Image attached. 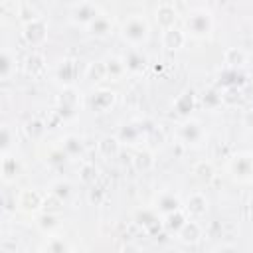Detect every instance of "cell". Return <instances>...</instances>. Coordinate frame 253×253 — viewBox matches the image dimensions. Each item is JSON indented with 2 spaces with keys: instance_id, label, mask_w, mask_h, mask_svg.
I'll return each mask as SVG.
<instances>
[{
  "instance_id": "cell-37",
  "label": "cell",
  "mask_w": 253,
  "mask_h": 253,
  "mask_svg": "<svg viewBox=\"0 0 253 253\" xmlns=\"http://www.w3.org/2000/svg\"><path fill=\"white\" fill-rule=\"evenodd\" d=\"M75 103H77V93H75V89H73V87H65L63 93H61V97H59V105H61L63 109H73Z\"/></svg>"
},
{
  "instance_id": "cell-40",
  "label": "cell",
  "mask_w": 253,
  "mask_h": 253,
  "mask_svg": "<svg viewBox=\"0 0 253 253\" xmlns=\"http://www.w3.org/2000/svg\"><path fill=\"white\" fill-rule=\"evenodd\" d=\"M95 178H97V168L93 166V164H83L81 166V180L85 182V184H93L95 182Z\"/></svg>"
},
{
  "instance_id": "cell-33",
  "label": "cell",
  "mask_w": 253,
  "mask_h": 253,
  "mask_svg": "<svg viewBox=\"0 0 253 253\" xmlns=\"http://www.w3.org/2000/svg\"><path fill=\"white\" fill-rule=\"evenodd\" d=\"M16 10H18V16L24 20V24H28V22L40 18L38 12H36V8H34L32 4H28V2H20V4H16Z\"/></svg>"
},
{
  "instance_id": "cell-45",
  "label": "cell",
  "mask_w": 253,
  "mask_h": 253,
  "mask_svg": "<svg viewBox=\"0 0 253 253\" xmlns=\"http://www.w3.org/2000/svg\"><path fill=\"white\" fill-rule=\"evenodd\" d=\"M123 253H138V247L132 245V243H126V245L123 247Z\"/></svg>"
},
{
  "instance_id": "cell-24",
  "label": "cell",
  "mask_w": 253,
  "mask_h": 253,
  "mask_svg": "<svg viewBox=\"0 0 253 253\" xmlns=\"http://www.w3.org/2000/svg\"><path fill=\"white\" fill-rule=\"evenodd\" d=\"M223 61L227 63L229 69H237V67H241L245 63V51L239 49V47H229L223 53Z\"/></svg>"
},
{
  "instance_id": "cell-22",
  "label": "cell",
  "mask_w": 253,
  "mask_h": 253,
  "mask_svg": "<svg viewBox=\"0 0 253 253\" xmlns=\"http://www.w3.org/2000/svg\"><path fill=\"white\" fill-rule=\"evenodd\" d=\"M132 164H134V168L138 172H148L154 166V154H152V150H148V148L138 150L134 154V158H132Z\"/></svg>"
},
{
  "instance_id": "cell-46",
  "label": "cell",
  "mask_w": 253,
  "mask_h": 253,
  "mask_svg": "<svg viewBox=\"0 0 253 253\" xmlns=\"http://www.w3.org/2000/svg\"><path fill=\"white\" fill-rule=\"evenodd\" d=\"M215 253H235V249H231V247H221V249H217Z\"/></svg>"
},
{
  "instance_id": "cell-13",
  "label": "cell",
  "mask_w": 253,
  "mask_h": 253,
  "mask_svg": "<svg viewBox=\"0 0 253 253\" xmlns=\"http://www.w3.org/2000/svg\"><path fill=\"white\" fill-rule=\"evenodd\" d=\"M57 79L65 87H71L77 81V61L75 59H63L57 65Z\"/></svg>"
},
{
  "instance_id": "cell-25",
  "label": "cell",
  "mask_w": 253,
  "mask_h": 253,
  "mask_svg": "<svg viewBox=\"0 0 253 253\" xmlns=\"http://www.w3.org/2000/svg\"><path fill=\"white\" fill-rule=\"evenodd\" d=\"M20 162L16 160V158H12V156H8V154H4L2 156V176H4V180L8 182V180H12V178H16L18 174H20Z\"/></svg>"
},
{
  "instance_id": "cell-47",
  "label": "cell",
  "mask_w": 253,
  "mask_h": 253,
  "mask_svg": "<svg viewBox=\"0 0 253 253\" xmlns=\"http://www.w3.org/2000/svg\"><path fill=\"white\" fill-rule=\"evenodd\" d=\"M249 215H251V217H253V198H251V200H249Z\"/></svg>"
},
{
  "instance_id": "cell-12",
  "label": "cell",
  "mask_w": 253,
  "mask_h": 253,
  "mask_svg": "<svg viewBox=\"0 0 253 253\" xmlns=\"http://www.w3.org/2000/svg\"><path fill=\"white\" fill-rule=\"evenodd\" d=\"M134 219H136V223H138L140 227H144L148 233H156V231L162 227V221H160L158 213L152 211V210H138L136 215H134Z\"/></svg>"
},
{
  "instance_id": "cell-17",
  "label": "cell",
  "mask_w": 253,
  "mask_h": 253,
  "mask_svg": "<svg viewBox=\"0 0 253 253\" xmlns=\"http://www.w3.org/2000/svg\"><path fill=\"white\" fill-rule=\"evenodd\" d=\"M113 103H115V93H113L111 89H99V91H95L93 97H91V105H93V109L99 111V113L111 109Z\"/></svg>"
},
{
  "instance_id": "cell-36",
  "label": "cell",
  "mask_w": 253,
  "mask_h": 253,
  "mask_svg": "<svg viewBox=\"0 0 253 253\" xmlns=\"http://www.w3.org/2000/svg\"><path fill=\"white\" fill-rule=\"evenodd\" d=\"M202 103H204V107H208V109H215L217 105H221V93L215 91V89H208V91H204Z\"/></svg>"
},
{
  "instance_id": "cell-10",
  "label": "cell",
  "mask_w": 253,
  "mask_h": 253,
  "mask_svg": "<svg viewBox=\"0 0 253 253\" xmlns=\"http://www.w3.org/2000/svg\"><path fill=\"white\" fill-rule=\"evenodd\" d=\"M184 43H186V34L178 26L168 28V30H162V45L166 49L174 51V49H180Z\"/></svg>"
},
{
  "instance_id": "cell-19",
  "label": "cell",
  "mask_w": 253,
  "mask_h": 253,
  "mask_svg": "<svg viewBox=\"0 0 253 253\" xmlns=\"http://www.w3.org/2000/svg\"><path fill=\"white\" fill-rule=\"evenodd\" d=\"M194 107H196V93H194L192 89L182 91V93L176 97V101H174V111H176L178 115H188Z\"/></svg>"
},
{
  "instance_id": "cell-43",
  "label": "cell",
  "mask_w": 253,
  "mask_h": 253,
  "mask_svg": "<svg viewBox=\"0 0 253 253\" xmlns=\"http://www.w3.org/2000/svg\"><path fill=\"white\" fill-rule=\"evenodd\" d=\"M67 158H69V156H67L61 148H59V150H53V152L49 154V162H51V164H63Z\"/></svg>"
},
{
  "instance_id": "cell-41",
  "label": "cell",
  "mask_w": 253,
  "mask_h": 253,
  "mask_svg": "<svg viewBox=\"0 0 253 253\" xmlns=\"http://www.w3.org/2000/svg\"><path fill=\"white\" fill-rule=\"evenodd\" d=\"M10 146H12V130H10L8 125H4V126H2V152L8 154Z\"/></svg>"
},
{
  "instance_id": "cell-5",
  "label": "cell",
  "mask_w": 253,
  "mask_h": 253,
  "mask_svg": "<svg viewBox=\"0 0 253 253\" xmlns=\"http://www.w3.org/2000/svg\"><path fill=\"white\" fill-rule=\"evenodd\" d=\"M24 40L34 47L42 45L47 40V24H45V20L38 18V20H32V22L24 24Z\"/></svg>"
},
{
  "instance_id": "cell-14",
  "label": "cell",
  "mask_w": 253,
  "mask_h": 253,
  "mask_svg": "<svg viewBox=\"0 0 253 253\" xmlns=\"http://www.w3.org/2000/svg\"><path fill=\"white\" fill-rule=\"evenodd\" d=\"M186 211H188V215L194 217V219L206 215V211H208V198H206L204 194H200V192L192 194V196L188 198V202H186Z\"/></svg>"
},
{
  "instance_id": "cell-9",
  "label": "cell",
  "mask_w": 253,
  "mask_h": 253,
  "mask_svg": "<svg viewBox=\"0 0 253 253\" xmlns=\"http://www.w3.org/2000/svg\"><path fill=\"white\" fill-rule=\"evenodd\" d=\"M202 138H204V130L198 121H186L180 126V140L184 144H198Z\"/></svg>"
},
{
  "instance_id": "cell-39",
  "label": "cell",
  "mask_w": 253,
  "mask_h": 253,
  "mask_svg": "<svg viewBox=\"0 0 253 253\" xmlns=\"http://www.w3.org/2000/svg\"><path fill=\"white\" fill-rule=\"evenodd\" d=\"M51 194L65 202V200L71 196V186H69L67 182H55V184L51 186Z\"/></svg>"
},
{
  "instance_id": "cell-27",
  "label": "cell",
  "mask_w": 253,
  "mask_h": 253,
  "mask_svg": "<svg viewBox=\"0 0 253 253\" xmlns=\"http://www.w3.org/2000/svg\"><path fill=\"white\" fill-rule=\"evenodd\" d=\"M61 150H63L69 158H73V156H79V154L83 152V144H81V140H79L77 136L69 134V136H65V138H63Z\"/></svg>"
},
{
  "instance_id": "cell-28",
  "label": "cell",
  "mask_w": 253,
  "mask_h": 253,
  "mask_svg": "<svg viewBox=\"0 0 253 253\" xmlns=\"http://www.w3.org/2000/svg\"><path fill=\"white\" fill-rule=\"evenodd\" d=\"M61 210H63V200H59V198L53 196L51 192H49L47 196H43V206H42V211H43V213H53V215H57Z\"/></svg>"
},
{
  "instance_id": "cell-4",
  "label": "cell",
  "mask_w": 253,
  "mask_h": 253,
  "mask_svg": "<svg viewBox=\"0 0 253 253\" xmlns=\"http://www.w3.org/2000/svg\"><path fill=\"white\" fill-rule=\"evenodd\" d=\"M97 16H101V10L95 2H79V4H73L71 6V12H69V18L73 24L77 26H89Z\"/></svg>"
},
{
  "instance_id": "cell-23",
  "label": "cell",
  "mask_w": 253,
  "mask_h": 253,
  "mask_svg": "<svg viewBox=\"0 0 253 253\" xmlns=\"http://www.w3.org/2000/svg\"><path fill=\"white\" fill-rule=\"evenodd\" d=\"M45 128H47L45 123H43L42 119H38V117L26 121V125H24V130H26L28 138H32V140H40V138L45 134Z\"/></svg>"
},
{
  "instance_id": "cell-29",
  "label": "cell",
  "mask_w": 253,
  "mask_h": 253,
  "mask_svg": "<svg viewBox=\"0 0 253 253\" xmlns=\"http://www.w3.org/2000/svg\"><path fill=\"white\" fill-rule=\"evenodd\" d=\"M43 253H71L69 243L63 237H49L47 243L43 245Z\"/></svg>"
},
{
  "instance_id": "cell-2",
  "label": "cell",
  "mask_w": 253,
  "mask_h": 253,
  "mask_svg": "<svg viewBox=\"0 0 253 253\" xmlns=\"http://www.w3.org/2000/svg\"><path fill=\"white\" fill-rule=\"evenodd\" d=\"M211 28H213V20H211L210 12L196 10V12H192L186 18V30L194 38H206V36H210Z\"/></svg>"
},
{
  "instance_id": "cell-18",
  "label": "cell",
  "mask_w": 253,
  "mask_h": 253,
  "mask_svg": "<svg viewBox=\"0 0 253 253\" xmlns=\"http://www.w3.org/2000/svg\"><path fill=\"white\" fill-rule=\"evenodd\" d=\"M87 30H89V34L95 36V38H107V36L111 34V30H113V22L109 20V16L101 14V16H97V18L87 26Z\"/></svg>"
},
{
  "instance_id": "cell-8",
  "label": "cell",
  "mask_w": 253,
  "mask_h": 253,
  "mask_svg": "<svg viewBox=\"0 0 253 253\" xmlns=\"http://www.w3.org/2000/svg\"><path fill=\"white\" fill-rule=\"evenodd\" d=\"M154 16H156V24H158L162 30H168V28H174V26H176L178 10H176L174 4H170V2H162V4L156 8Z\"/></svg>"
},
{
  "instance_id": "cell-15",
  "label": "cell",
  "mask_w": 253,
  "mask_h": 253,
  "mask_svg": "<svg viewBox=\"0 0 253 253\" xmlns=\"http://www.w3.org/2000/svg\"><path fill=\"white\" fill-rule=\"evenodd\" d=\"M176 235H178V239H180L182 243H190V245H192V243H198L200 237H202V225H200L198 221H194V219H188Z\"/></svg>"
},
{
  "instance_id": "cell-42",
  "label": "cell",
  "mask_w": 253,
  "mask_h": 253,
  "mask_svg": "<svg viewBox=\"0 0 253 253\" xmlns=\"http://www.w3.org/2000/svg\"><path fill=\"white\" fill-rule=\"evenodd\" d=\"M146 140H148V142H152V144H160V142L164 140V132H162L158 126H152V128L148 130Z\"/></svg>"
},
{
  "instance_id": "cell-16",
  "label": "cell",
  "mask_w": 253,
  "mask_h": 253,
  "mask_svg": "<svg viewBox=\"0 0 253 253\" xmlns=\"http://www.w3.org/2000/svg\"><path fill=\"white\" fill-rule=\"evenodd\" d=\"M24 69H26V73L32 75V77L42 75L43 69H45V57H43V53H40V51L28 53V57L24 59Z\"/></svg>"
},
{
  "instance_id": "cell-44",
  "label": "cell",
  "mask_w": 253,
  "mask_h": 253,
  "mask_svg": "<svg viewBox=\"0 0 253 253\" xmlns=\"http://www.w3.org/2000/svg\"><path fill=\"white\" fill-rule=\"evenodd\" d=\"M103 196H105V190L103 188H91L89 190V202L91 204H101Z\"/></svg>"
},
{
  "instance_id": "cell-26",
  "label": "cell",
  "mask_w": 253,
  "mask_h": 253,
  "mask_svg": "<svg viewBox=\"0 0 253 253\" xmlns=\"http://www.w3.org/2000/svg\"><path fill=\"white\" fill-rule=\"evenodd\" d=\"M186 221H188V219H186V215H184L182 211H174V213L164 215L162 225H164V229H166V231H174V233H178Z\"/></svg>"
},
{
  "instance_id": "cell-21",
  "label": "cell",
  "mask_w": 253,
  "mask_h": 253,
  "mask_svg": "<svg viewBox=\"0 0 253 253\" xmlns=\"http://www.w3.org/2000/svg\"><path fill=\"white\" fill-rule=\"evenodd\" d=\"M192 174H194L200 182H210V180H213V176H215V168H213V164H211L210 160H198V162L192 166Z\"/></svg>"
},
{
  "instance_id": "cell-6",
  "label": "cell",
  "mask_w": 253,
  "mask_h": 253,
  "mask_svg": "<svg viewBox=\"0 0 253 253\" xmlns=\"http://www.w3.org/2000/svg\"><path fill=\"white\" fill-rule=\"evenodd\" d=\"M42 206H43V196H42L38 190L26 188V190L20 192V196H18V208H20L22 211L34 213V211L42 210Z\"/></svg>"
},
{
  "instance_id": "cell-31",
  "label": "cell",
  "mask_w": 253,
  "mask_h": 253,
  "mask_svg": "<svg viewBox=\"0 0 253 253\" xmlns=\"http://www.w3.org/2000/svg\"><path fill=\"white\" fill-rule=\"evenodd\" d=\"M87 75L91 81H103L107 79V63L105 61H93L87 67Z\"/></svg>"
},
{
  "instance_id": "cell-34",
  "label": "cell",
  "mask_w": 253,
  "mask_h": 253,
  "mask_svg": "<svg viewBox=\"0 0 253 253\" xmlns=\"http://www.w3.org/2000/svg\"><path fill=\"white\" fill-rule=\"evenodd\" d=\"M59 225V219H57V215H53V213H42L40 217H38V227L42 229V231H51V229H55Z\"/></svg>"
},
{
  "instance_id": "cell-1",
  "label": "cell",
  "mask_w": 253,
  "mask_h": 253,
  "mask_svg": "<svg viewBox=\"0 0 253 253\" xmlns=\"http://www.w3.org/2000/svg\"><path fill=\"white\" fill-rule=\"evenodd\" d=\"M148 34H150V26L146 22L144 16L140 14H134V16H128L123 26H121V36L125 42H128L132 47H138L142 45L146 40H148Z\"/></svg>"
},
{
  "instance_id": "cell-11",
  "label": "cell",
  "mask_w": 253,
  "mask_h": 253,
  "mask_svg": "<svg viewBox=\"0 0 253 253\" xmlns=\"http://www.w3.org/2000/svg\"><path fill=\"white\" fill-rule=\"evenodd\" d=\"M123 63H125V69L130 71V73H142L148 59L146 55L140 51V49H128L126 55L123 57Z\"/></svg>"
},
{
  "instance_id": "cell-30",
  "label": "cell",
  "mask_w": 253,
  "mask_h": 253,
  "mask_svg": "<svg viewBox=\"0 0 253 253\" xmlns=\"http://www.w3.org/2000/svg\"><path fill=\"white\" fill-rule=\"evenodd\" d=\"M241 101V91L237 89V85H227L223 91H221V105H227V107H233Z\"/></svg>"
},
{
  "instance_id": "cell-3",
  "label": "cell",
  "mask_w": 253,
  "mask_h": 253,
  "mask_svg": "<svg viewBox=\"0 0 253 253\" xmlns=\"http://www.w3.org/2000/svg\"><path fill=\"white\" fill-rule=\"evenodd\" d=\"M229 172L237 182L253 180V154H249V152L235 154L229 162Z\"/></svg>"
},
{
  "instance_id": "cell-7",
  "label": "cell",
  "mask_w": 253,
  "mask_h": 253,
  "mask_svg": "<svg viewBox=\"0 0 253 253\" xmlns=\"http://www.w3.org/2000/svg\"><path fill=\"white\" fill-rule=\"evenodd\" d=\"M180 208H182L180 198L174 192H162V194H158V198L154 202V211L156 213H162V215L180 211Z\"/></svg>"
},
{
  "instance_id": "cell-32",
  "label": "cell",
  "mask_w": 253,
  "mask_h": 253,
  "mask_svg": "<svg viewBox=\"0 0 253 253\" xmlns=\"http://www.w3.org/2000/svg\"><path fill=\"white\" fill-rule=\"evenodd\" d=\"M105 63H107V77H111V79H119L126 71L123 59H119V57H111Z\"/></svg>"
},
{
  "instance_id": "cell-38",
  "label": "cell",
  "mask_w": 253,
  "mask_h": 253,
  "mask_svg": "<svg viewBox=\"0 0 253 253\" xmlns=\"http://www.w3.org/2000/svg\"><path fill=\"white\" fill-rule=\"evenodd\" d=\"M138 138V128L134 125H125L121 128V134H119V140L121 142H128V144H134Z\"/></svg>"
},
{
  "instance_id": "cell-20",
  "label": "cell",
  "mask_w": 253,
  "mask_h": 253,
  "mask_svg": "<svg viewBox=\"0 0 253 253\" xmlns=\"http://www.w3.org/2000/svg\"><path fill=\"white\" fill-rule=\"evenodd\" d=\"M99 152L105 158H115L121 152V140H119V136H103L99 140Z\"/></svg>"
},
{
  "instance_id": "cell-35",
  "label": "cell",
  "mask_w": 253,
  "mask_h": 253,
  "mask_svg": "<svg viewBox=\"0 0 253 253\" xmlns=\"http://www.w3.org/2000/svg\"><path fill=\"white\" fill-rule=\"evenodd\" d=\"M14 63V57L10 55V51H2V55H0V77L2 79H8L10 77V73H12V65Z\"/></svg>"
}]
</instances>
